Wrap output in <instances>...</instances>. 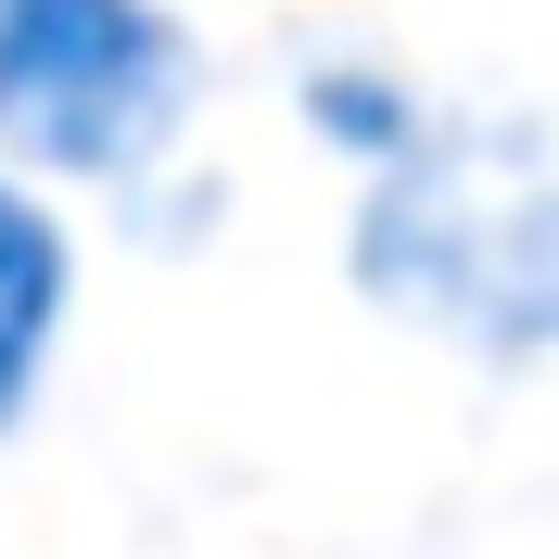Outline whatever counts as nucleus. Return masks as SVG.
Listing matches in <instances>:
<instances>
[{
	"instance_id": "1",
	"label": "nucleus",
	"mask_w": 559,
	"mask_h": 559,
	"mask_svg": "<svg viewBox=\"0 0 559 559\" xmlns=\"http://www.w3.org/2000/svg\"><path fill=\"white\" fill-rule=\"evenodd\" d=\"M356 267L394 306H432L484 344L559 331V166L509 140H407L369 191Z\"/></svg>"
},
{
	"instance_id": "3",
	"label": "nucleus",
	"mask_w": 559,
	"mask_h": 559,
	"mask_svg": "<svg viewBox=\"0 0 559 559\" xmlns=\"http://www.w3.org/2000/svg\"><path fill=\"white\" fill-rule=\"evenodd\" d=\"M51 318H64V229L0 178V432L26 419L38 356H51Z\"/></svg>"
},
{
	"instance_id": "2",
	"label": "nucleus",
	"mask_w": 559,
	"mask_h": 559,
	"mask_svg": "<svg viewBox=\"0 0 559 559\" xmlns=\"http://www.w3.org/2000/svg\"><path fill=\"white\" fill-rule=\"evenodd\" d=\"M191 115V38L166 0H0V140L76 178L153 166Z\"/></svg>"
},
{
	"instance_id": "4",
	"label": "nucleus",
	"mask_w": 559,
	"mask_h": 559,
	"mask_svg": "<svg viewBox=\"0 0 559 559\" xmlns=\"http://www.w3.org/2000/svg\"><path fill=\"white\" fill-rule=\"evenodd\" d=\"M306 115H318V128H344V153H369V166H394V153L419 140V103L382 90V76H356V64L306 76Z\"/></svg>"
}]
</instances>
